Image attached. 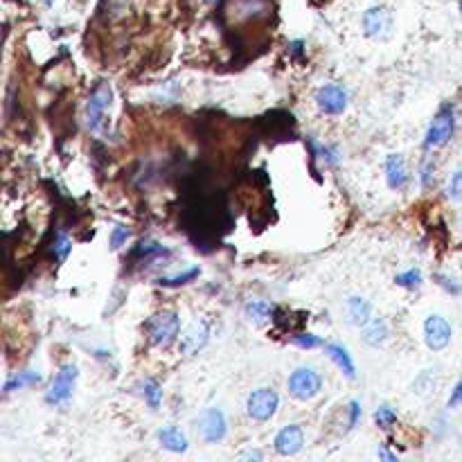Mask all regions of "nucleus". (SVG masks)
<instances>
[{
	"label": "nucleus",
	"mask_w": 462,
	"mask_h": 462,
	"mask_svg": "<svg viewBox=\"0 0 462 462\" xmlns=\"http://www.w3.org/2000/svg\"><path fill=\"white\" fill-rule=\"evenodd\" d=\"M113 100V90L109 84H100L95 90L90 92L88 104H86V117H88V129L100 134L102 131V122H104V113L111 107Z\"/></svg>",
	"instance_id": "7ed1b4c3"
},
{
	"label": "nucleus",
	"mask_w": 462,
	"mask_h": 462,
	"mask_svg": "<svg viewBox=\"0 0 462 462\" xmlns=\"http://www.w3.org/2000/svg\"><path fill=\"white\" fill-rule=\"evenodd\" d=\"M375 421H377L379 429H390L394 421H397V413H394L390 406H381L375 413Z\"/></svg>",
	"instance_id": "412c9836"
},
{
	"label": "nucleus",
	"mask_w": 462,
	"mask_h": 462,
	"mask_svg": "<svg viewBox=\"0 0 462 462\" xmlns=\"http://www.w3.org/2000/svg\"><path fill=\"white\" fill-rule=\"evenodd\" d=\"M392 21L386 7H370L363 14V30L370 38H386L390 34Z\"/></svg>",
	"instance_id": "9d476101"
},
{
	"label": "nucleus",
	"mask_w": 462,
	"mask_h": 462,
	"mask_svg": "<svg viewBox=\"0 0 462 462\" xmlns=\"http://www.w3.org/2000/svg\"><path fill=\"white\" fill-rule=\"evenodd\" d=\"M316 154H318V156L323 158L325 165H336V163L340 161V158H338V149H336V147H321Z\"/></svg>",
	"instance_id": "cd10ccee"
},
{
	"label": "nucleus",
	"mask_w": 462,
	"mask_h": 462,
	"mask_svg": "<svg viewBox=\"0 0 462 462\" xmlns=\"http://www.w3.org/2000/svg\"><path fill=\"white\" fill-rule=\"evenodd\" d=\"M448 192H451V196H460L462 194V169L453 174L451 185H448Z\"/></svg>",
	"instance_id": "c85d7f7f"
},
{
	"label": "nucleus",
	"mask_w": 462,
	"mask_h": 462,
	"mask_svg": "<svg viewBox=\"0 0 462 462\" xmlns=\"http://www.w3.org/2000/svg\"><path fill=\"white\" fill-rule=\"evenodd\" d=\"M394 282H397L399 286H406V289H417L421 284V273L411 269L406 273H399L397 277H394Z\"/></svg>",
	"instance_id": "b1692460"
},
{
	"label": "nucleus",
	"mask_w": 462,
	"mask_h": 462,
	"mask_svg": "<svg viewBox=\"0 0 462 462\" xmlns=\"http://www.w3.org/2000/svg\"><path fill=\"white\" fill-rule=\"evenodd\" d=\"M424 340L431 350H444L451 340V325L442 316H429L424 323Z\"/></svg>",
	"instance_id": "1a4fd4ad"
},
{
	"label": "nucleus",
	"mask_w": 462,
	"mask_h": 462,
	"mask_svg": "<svg viewBox=\"0 0 462 462\" xmlns=\"http://www.w3.org/2000/svg\"><path fill=\"white\" fill-rule=\"evenodd\" d=\"M75 384H77V365L68 363V365H63L55 381H52V386L45 394V402L48 404H65L70 397H72V390H75Z\"/></svg>",
	"instance_id": "20e7f679"
},
{
	"label": "nucleus",
	"mask_w": 462,
	"mask_h": 462,
	"mask_svg": "<svg viewBox=\"0 0 462 462\" xmlns=\"http://www.w3.org/2000/svg\"><path fill=\"white\" fill-rule=\"evenodd\" d=\"M136 255L138 257H161V255H167V248H163L161 244H156V242H142L136 248Z\"/></svg>",
	"instance_id": "5701e85b"
},
{
	"label": "nucleus",
	"mask_w": 462,
	"mask_h": 462,
	"mask_svg": "<svg viewBox=\"0 0 462 462\" xmlns=\"http://www.w3.org/2000/svg\"><path fill=\"white\" fill-rule=\"evenodd\" d=\"M321 386H323L321 375L311 367H298L296 372H291V377H289V392L302 402L313 399L316 394L321 392Z\"/></svg>",
	"instance_id": "f03ea898"
},
{
	"label": "nucleus",
	"mask_w": 462,
	"mask_h": 462,
	"mask_svg": "<svg viewBox=\"0 0 462 462\" xmlns=\"http://www.w3.org/2000/svg\"><path fill=\"white\" fill-rule=\"evenodd\" d=\"M210 5H217V3H221V0H208Z\"/></svg>",
	"instance_id": "c9c22d12"
},
{
	"label": "nucleus",
	"mask_w": 462,
	"mask_h": 462,
	"mask_svg": "<svg viewBox=\"0 0 462 462\" xmlns=\"http://www.w3.org/2000/svg\"><path fill=\"white\" fill-rule=\"evenodd\" d=\"M294 343L298 348H305V350L323 345V340L318 336H313V334H298V336H294Z\"/></svg>",
	"instance_id": "a878e982"
},
{
	"label": "nucleus",
	"mask_w": 462,
	"mask_h": 462,
	"mask_svg": "<svg viewBox=\"0 0 462 462\" xmlns=\"http://www.w3.org/2000/svg\"><path fill=\"white\" fill-rule=\"evenodd\" d=\"M129 240V230L124 226H115L113 232H111V248H122Z\"/></svg>",
	"instance_id": "bb28decb"
},
{
	"label": "nucleus",
	"mask_w": 462,
	"mask_h": 462,
	"mask_svg": "<svg viewBox=\"0 0 462 462\" xmlns=\"http://www.w3.org/2000/svg\"><path fill=\"white\" fill-rule=\"evenodd\" d=\"M460 9H462V0H460Z\"/></svg>",
	"instance_id": "e433bc0d"
},
{
	"label": "nucleus",
	"mask_w": 462,
	"mask_h": 462,
	"mask_svg": "<svg viewBox=\"0 0 462 462\" xmlns=\"http://www.w3.org/2000/svg\"><path fill=\"white\" fill-rule=\"evenodd\" d=\"M386 181L392 190H402L404 185L408 183V171H406V163L404 158L399 156H388L386 161Z\"/></svg>",
	"instance_id": "ddd939ff"
},
{
	"label": "nucleus",
	"mask_w": 462,
	"mask_h": 462,
	"mask_svg": "<svg viewBox=\"0 0 462 462\" xmlns=\"http://www.w3.org/2000/svg\"><path fill=\"white\" fill-rule=\"evenodd\" d=\"M363 327H365V329H363V340L367 343V345L379 348L381 343L386 340V336H388V327H386V323H384V321H379V318L367 321Z\"/></svg>",
	"instance_id": "dca6fc26"
},
{
	"label": "nucleus",
	"mask_w": 462,
	"mask_h": 462,
	"mask_svg": "<svg viewBox=\"0 0 462 462\" xmlns=\"http://www.w3.org/2000/svg\"><path fill=\"white\" fill-rule=\"evenodd\" d=\"M379 458H386V460H397V456H392L388 451H379Z\"/></svg>",
	"instance_id": "72a5a7b5"
},
{
	"label": "nucleus",
	"mask_w": 462,
	"mask_h": 462,
	"mask_svg": "<svg viewBox=\"0 0 462 462\" xmlns=\"http://www.w3.org/2000/svg\"><path fill=\"white\" fill-rule=\"evenodd\" d=\"M456 404H462V381L456 386L453 394H451V399H448V406H456Z\"/></svg>",
	"instance_id": "2f4dec72"
},
{
	"label": "nucleus",
	"mask_w": 462,
	"mask_h": 462,
	"mask_svg": "<svg viewBox=\"0 0 462 462\" xmlns=\"http://www.w3.org/2000/svg\"><path fill=\"white\" fill-rule=\"evenodd\" d=\"M271 313H273V307L267 305V302H262V300H253V302H248V305H246V316H248V318L253 321V323L269 321Z\"/></svg>",
	"instance_id": "a211bd4d"
},
{
	"label": "nucleus",
	"mask_w": 462,
	"mask_h": 462,
	"mask_svg": "<svg viewBox=\"0 0 462 462\" xmlns=\"http://www.w3.org/2000/svg\"><path fill=\"white\" fill-rule=\"evenodd\" d=\"M142 394H144V399H147V404L151 406V408H158L161 406V399H163V390H161V386L156 384V381H144L142 384Z\"/></svg>",
	"instance_id": "aec40b11"
},
{
	"label": "nucleus",
	"mask_w": 462,
	"mask_h": 462,
	"mask_svg": "<svg viewBox=\"0 0 462 462\" xmlns=\"http://www.w3.org/2000/svg\"><path fill=\"white\" fill-rule=\"evenodd\" d=\"M359 417H361V404H359V402H352V404H350V429L356 426Z\"/></svg>",
	"instance_id": "7c9ffc66"
},
{
	"label": "nucleus",
	"mask_w": 462,
	"mask_h": 462,
	"mask_svg": "<svg viewBox=\"0 0 462 462\" xmlns=\"http://www.w3.org/2000/svg\"><path fill=\"white\" fill-rule=\"evenodd\" d=\"M302 444H305V435H302L300 426H284L275 435V451L282 456H294L298 453Z\"/></svg>",
	"instance_id": "9b49d317"
},
{
	"label": "nucleus",
	"mask_w": 462,
	"mask_h": 462,
	"mask_svg": "<svg viewBox=\"0 0 462 462\" xmlns=\"http://www.w3.org/2000/svg\"><path fill=\"white\" fill-rule=\"evenodd\" d=\"M199 431L203 435L205 442H219L226 438V415H223L219 408H208V411L201 413L199 417Z\"/></svg>",
	"instance_id": "6e6552de"
},
{
	"label": "nucleus",
	"mask_w": 462,
	"mask_h": 462,
	"mask_svg": "<svg viewBox=\"0 0 462 462\" xmlns=\"http://www.w3.org/2000/svg\"><path fill=\"white\" fill-rule=\"evenodd\" d=\"M41 381V375L38 372H21L18 377H11L7 384H5V392H14L18 388H25V386H32V384H38Z\"/></svg>",
	"instance_id": "6ab92c4d"
},
{
	"label": "nucleus",
	"mask_w": 462,
	"mask_h": 462,
	"mask_svg": "<svg viewBox=\"0 0 462 462\" xmlns=\"http://www.w3.org/2000/svg\"><path fill=\"white\" fill-rule=\"evenodd\" d=\"M277 406H280V397L275 394V390L271 388H259L250 392V397L246 402L248 415L257 419V421H267L275 415Z\"/></svg>",
	"instance_id": "39448f33"
},
{
	"label": "nucleus",
	"mask_w": 462,
	"mask_h": 462,
	"mask_svg": "<svg viewBox=\"0 0 462 462\" xmlns=\"http://www.w3.org/2000/svg\"><path fill=\"white\" fill-rule=\"evenodd\" d=\"M208 338H210L208 325L203 321L201 323L196 321V323H192L188 329H185V334L181 336V350L185 354H196L208 343Z\"/></svg>",
	"instance_id": "f8f14e48"
},
{
	"label": "nucleus",
	"mask_w": 462,
	"mask_h": 462,
	"mask_svg": "<svg viewBox=\"0 0 462 462\" xmlns=\"http://www.w3.org/2000/svg\"><path fill=\"white\" fill-rule=\"evenodd\" d=\"M300 52H302V41H294V43H291V55L298 57Z\"/></svg>",
	"instance_id": "473e14b6"
},
{
	"label": "nucleus",
	"mask_w": 462,
	"mask_h": 462,
	"mask_svg": "<svg viewBox=\"0 0 462 462\" xmlns=\"http://www.w3.org/2000/svg\"><path fill=\"white\" fill-rule=\"evenodd\" d=\"M70 248H72V244H70V240H68V235L59 232L57 240H55V244H52V253H55V257H57L59 262H63L65 257H68Z\"/></svg>",
	"instance_id": "4be33fe9"
},
{
	"label": "nucleus",
	"mask_w": 462,
	"mask_h": 462,
	"mask_svg": "<svg viewBox=\"0 0 462 462\" xmlns=\"http://www.w3.org/2000/svg\"><path fill=\"white\" fill-rule=\"evenodd\" d=\"M325 350H327L329 356H332V361L343 370V372H345V377H348V379H354L356 367H354V361H352L350 352L343 348V345H338V343H329V345H325Z\"/></svg>",
	"instance_id": "2eb2a0df"
},
{
	"label": "nucleus",
	"mask_w": 462,
	"mask_h": 462,
	"mask_svg": "<svg viewBox=\"0 0 462 462\" xmlns=\"http://www.w3.org/2000/svg\"><path fill=\"white\" fill-rule=\"evenodd\" d=\"M453 129H456V120H453V109L451 107H444L438 117L433 120V124L426 131V140H424V147L433 149V147H442V144L448 142V138L453 136Z\"/></svg>",
	"instance_id": "423d86ee"
},
{
	"label": "nucleus",
	"mask_w": 462,
	"mask_h": 462,
	"mask_svg": "<svg viewBox=\"0 0 462 462\" xmlns=\"http://www.w3.org/2000/svg\"><path fill=\"white\" fill-rule=\"evenodd\" d=\"M316 102H318V109L327 115H340L348 109V90L336 84H327L318 90L316 95Z\"/></svg>",
	"instance_id": "0eeeda50"
},
{
	"label": "nucleus",
	"mask_w": 462,
	"mask_h": 462,
	"mask_svg": "<svg viewBox=\"0 0 462 462\" xmlns=\"http://www.w3.org/2000/svg\"><path fill=\"white\" fill-rule=\"evenodd\" d=\"M178 329H181L178 316L171 311H163L149 321V338L154 345L167 348L169 343H174L178 338Z\"/></svg>",
	"instance_id": "f257e3e1"
},
{
	"label": "nucleus",
	"mask_w": 462,
	"mask_h": 462,
	"mask_svg": "<svg viewBox=\"0 0 462 462\" xmlns=\"http://www.w3.org/2000/svg\"><path fill=\"white\" fill-rule=\"evenodd\" d=\"M43 3H45V7H52V3H55V0H43Z\"/></svg>",
	"instance_id": "f704fd0d"
},
{
	"label": "nucleus",
	"mask_w": 462,
	"mask_h": 462,
	"mask_svg": "<svg viewBox=\"0 0 462 462\" xmlns=\"http://www.w3.org/2000/svg\"><path fill=\"white\" fill-rule=\"evenodd\" d=\"M433 171H435V165H433V161H426L424 165H421V185H431Z\"/></svg>",
	"instance_id": "c756f323"
},
{
	"label": "nucleus",
	"mask_w": 462,
	"mask_h": 462,
	"mask_svg": "<svg viewBox=\"0 0 462 462\" xmlns=\"http://www.w3.org/2000/svg\"><path fill=\"white\" fill-rule=\"evenodd\" d=\"M158 442H161L167 451H174V453H183L188 451V438L174 426H167L158 431Z\"/></svg>",
	"instance_id": "4468645a"
},
{
	"label": "nucleus",
	"mask_w": 462,
	"mask_h": 462,
	"mask_svg": "<svg viewBox=\"0 0 462 462\" xmlns=\"http://www.w3.org/2000/svg\"><path fill=\"white\" fill-rule=\"evenodd\" d=\"M196 275H199V269H190V271H185V273H181V275L161 277V284H165V286H178V284H185V282L194 280Z\"/></svg>",
	"instance_id": "393cba45"
},
{
	"label": "nucleus",
	"mask_w": 462,
	"mask_h": 462,
	"mask_svg": "<svg viewBox=\"0 0 462 462\" xmlns=\"http://www.w3.org/2000/svg\"><path fill=\"white\" fill-rule=\"evenodd\" d=\"M370 302L363 298H350L348 300V313L354 325H365L370 321Z\"/></svg>",
	"instance_id": "f3484780"
}]
</instances>
